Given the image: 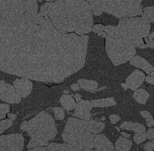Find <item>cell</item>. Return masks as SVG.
<instances>
[{
	"mask_svg": "<svg viewBox=\"0 0 154 151\" xmlns=\"http://www.w3.org/2000/svg\"><path fill=\"white\" fill-rule=\"evenodd\" d=\"M37 25L25 18L17 26L0 23V71L29 80L61 83L77 71L79 37L62 34L48 16Z\"/></svg>",
	"mask_w": 154,
	"mask_h": 151,
	"instance_id": "cell-1",
	"label": "cell"
},
{
	"mask_svg": "<svg viewBox=\"0 0 154 151\" xmlns=\"http://www.w3.org/2000/svg\"><path fill=\"white\" fill-rule=\"evenodd\" d=\"M48 16L62 34L84 35L92 31L91 7L85 0H57L50 2Z\"/></svg>",
	"mask_w": 154,
	"mask_h": 151,
	"instance_id": "cell-2",
	"label": "cell"
},
{
	"mask_svg": "<svg viewBox=\"0 0 154 151\" xmlns=\"http://www.w3.org/2000/svg\"><path fill=\"white\" fill-rule=\"evenodd\" d=\"M96 8L118 19L142 15L143 0H85Z\"/></svg>",
	"mask_w": 154,
	"mask_h": 151,
	"instance_id": "cell-3",
	"label": "cell"
},
{
	"mask_svg": "<svg viewBox=\"0 0 154 151\" xmlns=\"http://www.w3.org/2000/svg\"><path fill=\"white\" fill-rule=\"evenodd\" d=\"M26 131L31 138L47 141L54 138L57 133L53 117L44 111L38 113L29 121Z\"/></svg>",
	"mask_w": 154,
	"mask_h": 151,
	"instance_id": "cell-4",
	"label": "cell"
},
{
	"mask_svg": "<svg viewBox=\"0 0 154 151\" xmlns=\"http://www.w3.org/2000/svg\"><path fill=\"white\" fill-rule=\"evenodd\" d=\"M105 38L106 53L115 66L129 62L136 55V48L123 40L108 37Z\"/></svg>",
	"mask_w": 154,
	"mask_h": 151,
	"instance_id": "cell-5",
	"label": "cell"
},
{
	"mask_svg": "<svg viewBox=\"0 0 154 151\" xmlns=\"http://www.w3.org/2000/svg\"><path fill=\"white\" fill-rule=\"evenodd\" d=\"M130 34L141 38H146L150 32V23L140 17L120 19L117 26Z\"/></svg>",
	"mask_w": 154,
	"mask_h": 151,
	"instance_id": "cell-6",
	"label": "cell"
},
{
	"mask_svg": "<svg viewBox=\"0 0 154 151\" xmlns=\"http://www.w3.org/2000/svg\"><path fill=\"white\" fill-rule=\"evenodd\" d=\"M95 134H85L64 129L62 137L65 143L73 146L77 151L85 148H94V138Z\"/></svg>",
	"mask_w": 154,
	"mask_h": 151,
	"instance_id": "cell-7",
	"label": "cell"
},
{
	"mask_svg": "<svg viewBox=\"0 0 154 151\" xmlns=\"http://www.w3.org/2000/svg\"><path fill=\"white\" fill-rule=\"evenodd\" d=\"M104 127V123L93 119L86 120L70 117L64 128L79 133L98 134L103 131Z\"/></svg>",
	"mask_w": 154,
	"mask_h": 151,
	"instance_id": "cell-8",
	"label": "cell"
},
{
	"mask_svg": "<svg viewBox=\"0 0 154 151\" xmlns=\"http://www.w3.org/2000/svg\"><path fill=\"white\" fill-rule=\"evenodd\" d=\"M103 31L106 33V37L119 38L135 48L144 44L143 38L133 35L115 26H104Z\"/></svg>",
	"mask_w": 154,
	"mask_h": 151,
	"instance_id": "cell-9",
	"label": "cell"
},
{
	"mask_svg": "<svg viewBox=\"0 0 154 151\" xmlns=\"http://www.w3.org/2000/svg\"><path fill=\"white\" fill-rule=\"evenodd\" d=\"M24 137L20 134L0 136V151H23Z\"/></svg>",
	"mask_w": 154,
	"mask_h": 151,
	"instance_id": "cell-10",
	"label": "cell"
},
{
	"mask_svg": "<svg viewBox=\"0 0 154 151\" xmlns=\"http://www.w3.org/2000/svg\"><path fill=\"white\" fill-rule=\"evenodd\" d=\"M0 99L4 102L11 104L19 103L21 98L14 87L4 80L0 81Z\"/></svg>",
	"mask_w": 154,
	"mask_h": 151,
	"instance_id": "cell-11",
	"label": "cell"
},
{
	"mask_svg": "<svg viewBox=\"0 0 154 151\" xmlns=\"http://www.w3.org/2000/svg\"><path fill=\"white\" fill-rule=\"evenodd\" d=\"M14 86L17 93L21 98H26L33 89V83L26 78L17 79L14 81Z\"/></svg>",
	"mask_w": 154,
	"mask_h": 151,
	"instance_id": "cell-12",
	"label": "cell"
},
{
	"mask_svg": "<svg viewBox=\"0 0 154 151\" xmlns=\"http://www.w3.org/2000/svg\"><path fill=\"white\" fill-rule=\"evenodd\" d=\"M92 108L90 101L81 100L76 104L74 115L80 119L90 120L91 119V111Z\"/></svg>",
	"mask_w": 154,
	"mask_h": 151,
	"instance_id": "cell-13",
	"label": "cell"
},
{
	"mask_svg": "<svg viewBox=\"0 0 154 151\" xmlns=\"http://www.w3.org/2000/svg\"><path fill=\"white\" fill-rule=\"evenodd\" d=\"M146 78L144 73L138 70L133 71L126 80V83L128 89L133 91L137 89L143 83Z\"/></svg>",
	"mask_w": 154,
	"mask_h": 151,
	"instance_id": "cell-14",
	"label": "cell"
},
{
	"mask_svg": "<svg viewBox=\"0 0 154 151\" xmlns=\"http://www.w3.org/2000/svg\"><path fill=\"white\" fill-rule=\"evenodd\" d=\"M94 148L96 151H109L114 150L112 142L103 134H96L94 138Z\"/></svg>",
	"mask_w": 154,
	"mask_h": 151,
	"instance_id": "cell-15",
	"label": "cell"
},
{
	"mask_svg": "<svg viewBox=\"0 0 154 151\" xmlns=\"http://www.w3.org/2000/svg\"><path fill=\"white\" fill-rule=\"evenodd\" d=\"M130 64L133 66L143 70L147 74H149L154 70L153 65L144 58L139 56H135L130 61Z\"/></svg>",
	"mask_w": 154,
	"mask_h": 151,
	"instance_id": "cell-16",
	"label": "cell"
},
{
	"mask_svg": "<svg viewBox=\"0 0 154 151\" xmlns=\"http://www.w3.org/2000/svg\"><path fill=\"white\" fill-rule=\"evenodd\" d=\"M131 130L135 133L133 139L137 144L142 143L146 139V128L142 124L139 123H133Z\"/></svg>",
	"mask_w": 154,
	"mask_h": 151,
	"instance_id": "cell-17",
	"label": "cell"
},
{
	"mask_svg": "<svg viewBox=\"0 0 154 151\" xmlns=\"http://www.w3.org/2000/svg\"><path fill=\"white\" fill-rule=\"evenodd\" d=\"M60 103L64 109L71 110L75 109L76 103L74 98L70 94H65L61 97Z\"/></svg>",
	"mask_w": 154,
	"mask_h": 151,
	"instance_id": "cell-18",
	"label": "cell"
},
{
	"mask_svg": "<svg viewBox=\"0 0 154 151\" xmlns=\"http://www.w3.org/2000/svg\"><path fill=\"white\" fill-rule=\"evenodd\" d=\"M132 145V143L131 140L125 137H120L115 143V151H130Z\"/></svg>",
	"mask_w": 154,
	"mask_h": 151,
	"instance_id": "cell-19",
	"label": "cell"
},
{
	"mask_svg": "<svg viewBox=\"0 0 154 151\" xmlns=\"http://www.w3.org/2000/svg\"><path fill=\"white\" fill-rule=\"evenodd\" d=\"M91 103L92 107H112L116 105V103L115 99L113 98L93 100L91 101Z\"/></svg>",
	"mask_w": 154,
	"mask_h": 151,
	"instance_id": "cell-20",
	"label": "cell"
},
{
	"mask_svg": "<svg viewBox=\"0 0 154 151\" xmlns=\"http://www.w3.org/2000/svg\"><path fill=\"white\" fill-rule=\"evenodd\" d=\"M77 83L80 88L91 92H93L98 87V83L93 80L80 79L77 81Z\"/></svg>",
	"mask_w": 154,
	"mask_h": 151,
	"instance_id": "cell-21",
	"label": "cell"
},
{
	"mask_svg": "<svg viewBox=\"0 0 154 151\" xmlns=\"http://www.w3.org/2000/svg\"><path fill=\"white\" fill-rule=\"evenodd\" d=\"M48 147L49 151H77L73 146L66 143L63 144L51 143Z\"/></svg>",
	"mask_w": 154,
	"mask_h": 151,
	"instance_id": "cell-22",
	"label": "cell"
},
{
	"mask_svg": "<svg viewBox=\"0 0 154 151\" xmlns=\"http://www.w3.org/2000/svg\"><path fill=\"white\" fill-rule=\"evenodd\" d=\"M149 96V94L146 91L140 89L135 91L133 94V98L138 103L145 104Z\"/></svg>",
	"mask_w": 154,
	"mask_h": 151,
	"instance_id": "cell-23",
	"label": "cell"
},
{
	"mask_svg": "<svg viewBox=\"0 0 154 151\" xmlns=\"http://www.w3.org/2000/svg\"><path fill=\"white\" fill-rule=\"evenodd\" d=\"M49 144L48 141L38 139V138H31L27 145V148L28 149L35 148L39 146H47Z\"/></svg>",
	"mask_w": 154,
	"mask_h": 151,
	"instance_id": "cell-24",
	"label": "cell"
},
{
	"mask_svg": "<svg viewBox=\"0 0 154 151\" xmlns=\"http://www.w3.org/2000/svg\"><path fill=\"white\" fill-rule=\"evenodd\" d=\"M143 14L142 19L148 21L149 23L154 22V7H148L142 9Z\"/></svg>",
	"mask_w": 154,
	"mask_h": 151,
	"instance_id": "cell-25",
	"label": "cell"
},
{
	"mask_svg": "<svg viewBox=\"0 0 154 151\" xmlns=\"http://www.w3.org/2000/svg\"><path fill=\"white\" fill-rule=\"evenodd\" d=\"M11 111V106L8 104H0V119L6 117V114Z\"/></svg>",
	"mask_w": 154,
	"mask_h": 151,
	"instance_id": "cell-26",
	"label": "cell"
},
{
	"mask_svg": "<svg viewBox=\"0 0 154 151\" xmlns=\"http://www.w3.org/2000/svg\"><path fill=\"white\" fill-rule=\"evenodd\" d=\"M55 118L57 120H62L65 117L64 110L62 108L56 107L54 108Z\"/></svg>",
	"mask_w": 154,
	"mask_h": 151,
	"instance_id": "cell-27",
	"label": "cell"
},
{
	"mask_svg": "<svg viewBox=\"0 0 154 151\" xmlns=\"http://www.w3.org/2000/svg\"><path fill=\"white\" fill-rule=\"evenodd\" d=\"M13 123L12 120L10 119H3L0 121V128L4 131L11 127Z\"/></svg>",
	"mask_w": 154,
	"mask_h": 151,
	"instance_id": "cell-28",
	"label": "cell"
},
{
	"mask_svg": "<svg viewBox=\"0 0 154 151\" xmlns=\"http://www.w3.org/2000/svg\"><path fill=\"white\" fill-rule=\"evenodd\" d=\"M50 5V2L45 3L41 7L38 14L43 17H45L48 16V8Z\"/></svg>",
	"mask_w": 154,
	"mask_h": 151,
	"instance_id": "cell-29",
	"label": "cell"
},
{
	"mask_svg": "<svg viewBox=\"0 0 154 151\" xmlns=\"http://www.w3.org/2000/svg\"><path fill=\"white\" fill-rule=\"evenodd\" d=\"M133 126V123L130 121H125L121 125V129L126 130H131Z\"/></svg>",
	"mask_w": 154,
	"mask_h": 151,
	"instance_id": "cell-30",
	"label": "cell"
},
{
	"mask_svg": "<svg viewBox=\"0 0 154 151\" xmlns=\"http://www.w3.org/2000/svg\"><path fill=\"white\" fill-rule=\"evenodd\" d=\"M103 28L104 26L101 24H97V25H94L92 27V31L94 33H100V32L103 31Z\"/></svg>",
	"mask_w": 154,
	"mask_h": 151,
	"instance_id": "cell-31",
	"label": "cell"
},
{
	"mask_svg": "<svg viewBox=\"0 0 154 151\" xmlns=\"http://www.w3.org/2000/svg\"><path fill=\"white\" fill-rule=\"evenodd\" d=\"M154 147V143L153 141L148 142L144 146V149L146 151H153Z\"/></svg>",
	"mask_w": 154,
	"mask_h": 151,
	"instance_id": "cell-32",
	"label": "cell"
},
{
	"mask_svg": "<svg viewBox=\"0 0 154 151\" xmlns=\"http://www.w3.org/2000/svg\"><path fill=\"white\" fill-rule=\"evenodd\" d=\"M111 123L112 124H116L117 122L120 120L121 118L119 116L117 115H111L109 116Z\"/></svg>",
	"mask_w": 154,
	"mask_h": 151,
	"instance_id": "cell-33",
	"label": "cell"
},
{
	"mask_svg": "<svg viewBox=\"0 0 154 151\" xmlns=\"http://www.w3.org/2000/svg\"><path fill=\"white\" fill-rule=\"evenodd\" d=\"M146 138L149 140H153L154 138V130L153 128H149L146 133Z\"/></svg>",
	"mask_w": 154,
	"mask_h": 151,
	"instance_id": "cell-34",
	"label": "cell"
},
{
	"mask_svg": "<svg viewBox=\"0 0 154 151\" xmlns=\"http://www.w3.org/2000/svg\"><path fill=\"white\" fill-rule=\"evenodd\" d=\"M28 126V122L27 121H24L21 123L20 126V128L22 131H26Z\"/></svg>",
	"mask_w": 154,
	"mask_h": 151,
	"instance_id": "cell-35",
	"label": "cell"
},
{
	"mask_svg": "<svg viewBox=\"0 0 154 151\" xmlns=\"http://www.w3.org/2000/svg\"><path fill=\"white\" fill-rule=\"evenodd\" d=\"M71 88L74 91H77L80 90L81 88L78 83H74L71 85Z\"/></svg>",
	"mask_w": 154,
	"mask_h": 151,
	"instance_id": "cell-36",
	"label": "cell"
},
{
	"mask_svg": "<svg viewBox=\"0 0 154 151\" xmlns=\"http://www.w3.org/2000/svg\"><path fill=\"white\" fill-rule=\"evenodd\" d=\"M145 81L148 83H150L152 85H154V77H152L150 76H147L145 78Z\"/></svg>",
	"mask_w": 154,
	"mask_h": 151,
	"instance_id": "cell-37",
	"label": "cell"
},
{
	"mask_svg": "<svg viewBox=\"0 0 154 151\" xmlns=\"http://www.w3.org/2000/svg\"><path fill=\"white\" fill-rule=\"evenodd\" d=\"M140 114L141 116L144 118H146L150 115V113L148 111H140Z\"/></svg>",
	"mask_w": 154,
	"mask_h": 151,
	"instance_id": "cell-38",
	"label": "cell"
},
{
	"mask_svg": "<svg viewBox=\"0 0 154 151\" xmlns=\"http://www.w3.org/2000/svg\"><path fill=\"white\" fill-rule=\"evenodd\" d=\"M8 116L9 118L11 120H12V121L15 120L17 118V115H16V114H8Z\"/></svg>",
	"mask_w": 154,
	"mask_h": 151,
	"instance_id": "cell-39",
	"label": "cell"
},
{
	"mask_svg": "<svg viewBox=\"0 0 154 151\" xmlns=\"http://www.w3.org/2000/svg\"><path fill=\"white\" fill-rule=\"evenodd\" d=\"M154 40H152V41H150V42H148V43H147L146 44V47H149V48H152V49H153L154 47Z\"/></svg>",
	"mask_w": 154,
	"mask_h": 151,
	"instance_id": "cell-40",
	"label": "cell"
},
{
	"mask_svg": "<svg viewBox=\"0 0 154 151\" xmlns=\"http://www.w3.org/2000/svg\"><path fill=\"white\" fill-rule=\"evenodd\" d=\"M81 97H82V96L78 93H76L74 95V98H75V100H76L77 103L81 100Z\"/></svg>",
	"mask_w": 154,
	"mask_h": 151,
	"instance_id": "cell-41",
	"label": "cell"
},
{
	"mask_svg": "<svg viewBox=\"0 0 154 151\" xmlns=\"http://www.w3.org/2000/svg\"><path fill=\"white\" fill-rule=\"evenodd\" d=\"M97 35H98L99 36L102 37L103 38H106V36H107V35H106V33H105V32H103V31L98 33V34H97Z\"/></svg>",
	"mask_w": 154,
	"mask_h": 151,
	"instance_id": "cell-42",
	"label": "cell"
},
{
	"mask_svg": "<svg viewBox=\"0 0 154 151\" xmlns=\"http://www.w3.org/2000/svg\"><path fill=\"white\" fill-rule=\"evenodd\" d=\"M121 134L122 136L124 137L125 138H128L130 137V134H128V133H126V132H121Z\"/></svg>",
	"mask_w": 154,
	"mask_h": 151,
	"instance_id": "cell-43",
	"label": "cell"
},
{
	"mask_svg": "<svg viewBox=\"0 0 154 151\" xmlns=\"http://www.w3.org/2000/svg\"><path fill=\"white\" fill-rule=\"evenodd\" d=\"M154 32H152L150 35H149L148 36V40H149V42H150V41L153 40V38H154Z\"/></svg>",
	"mask_w": 154,
	"mask_h": 151,
	"instance_id": "cell-44",
	"label": "cell"
},
{
	"mask_svg": "<svg viewBox=\"0 0 154 151\" xmlns=\"http://www.w3.org/2000/svg\"><path fill=\"white\" fill-rule=\"evenodd\" d=\"M154 124V120H151V121H149V122H146V125L147 126L149 127H152L153 126Z\"/></svg>",
	"mask_w": 154,
	"mask_h": 151,
	"instance_id": "cell-45",
	"label": "cell"
},
{
	"mask_svg": "<svg viewBox=\"0 0 154 151\" xmlns=\"http://www.w3.org/2000/svg\"><path fill=\"white\" fill-rule=\"evenodd\" d=\"M153 120V116H151V115H150L149 116H148L147 118H146V122L151 121V120Z\"/></svg>",
	"mask_w": 154,
	"mask_h": 151,
	"instance_id": "cell-46",
	"label": "cell"
},
{
	"mask_svg": "<svg viewBox=\"0 0 154 151\" xmlns=\"http://www.w3.org/2000/svg\"><path fill=\"white\" fill-rule=\"evenodd\" d=\"M81 151H96L95 149H91L90 148H85Z\"/></svg>",
	"mask_w": 154,
	"mask_h": 151,
	"instance_id": "cell-47",
	"label": "cell"
},
{
	"mask_svg": "<svg viewBox=\"0 0 154 151\" xmlns=\"http://www.w3.org/2000/svg\"><path fill=\"white\" fill-rule=\"evenodd\" d=\"M122 87L123 89L125 90H127L128 89V88L127 87V85H126V83H121Z\"/></svg>",
	"mask_w": 154,
	"mask_h": 151,
	"instance_id": "cell-48",
	"label": "cell"
},
{
	"mask_svg": "<svg viewBox=\"0 0 154 151\" xmlns=\"http://www.w3.org/2000/svg\"><path fill=\"white\" fill-rule=\"evenodd\" d=\"M146 45L144 44H142L140 45L137 48H140V49H144V48H146Z\"/></svg>",
	"mask_w": 154,
	"mask_h": 151,
	"instance_id": "cell-49",
	"label": "cell"
},
{
	"mask_svg": "<svg viewBox=\"0 0 154 151\" xmlns=\"http://www.w3.org/2000/svg\"><path fill=\"white\" fill-rule=\"evenodd\" d=\"M42 151H49L48 147L47 146H44L42 149Z\"/></svg>",
	"mask_w": 154,
	"mask_h": 151,
	"instance_id": "cell-50",
	"label": "cell"
},
{
	"mask_svg": "<svg viewBox=\"0 0 154 151\" xmlns=\"http://www.w3.org/2000/svg\"><path fill=\"white\" fill-rule=\"evenodd\" d=\"M105 87H102V88H99V89H96L94 90V91H99L102 90L104 89Z\"/></svg>",
	"mask_w": 154,
	"mask_h": 151,
	"instance_id": "cell-51",
	"label": "cell"
},
{
	"mask_svg": "<svg viewBox=\"0 0 154 151\" xmlns=\"http://www.w3.org/2000/svg\"><path fill=\"white\" fill-rule=\"evenodd\" d=\"M149 76H151L152 77H154V71H153L151 72V73L149 74Z\"/></svg>",
	"mask_w": 154,
	"mask_h": 151,
	"instance_id": "cell-52",
	"label": "cell"
},
{
	"mask_svg": "<svg viewBox=\"0 0 154 151\" xmlns=\"http://www.w3.org/2000/svg\"><path fill=\"white\" fill-rule=\"evenodd\" d=\"M46 1L48 2H54L56 1L57 0H46Z\"/></svg>",
	"mask_w": 154,
	"mask_h": 151,
	"instance_id": "cell-53",
	"label": "cell"
},
{
	"mask_svg": "<svg viewBox=\"0 0 154 151\" xmlns=\"http://www.w3.org/2000/svg\"><path fill=\"white\" fill-rule=\"evenodd\" d=\"M63 93H64V94H68V93H69V92L67 91V90H64V91L63 92Z\"/></svg>",
	"mask_w": 154,
	"mask_h": 151,
	"instance_id": "cell-54",
	"label": "cell"
},
{
	"mask_svg": "<svg viewBox=\"0 0 154 151\" xmlns=\"http://www.w3.org/2000/svg\"><path fill=\"white\" fill-rule=\"evenodd\" d=\"M4 130L0 128V134L4 132Z\"/></svg>",
	"mask_w": 154,
	"mask_h": 151,
	"instance_id": "cell-55",
	"label": "cell"
},
{
	"mask_svg": "<svg viewBox=\"0 0 154 151\" xmlns=\"http://www.w3.org/2000/svg\"><path fill=\"white\" fill-rule=\"evenodd\" d=\"M37 1H38L39 2H42V0H37Z\"/></svg>",
	"mask_w": 154,
	"mask_h": 151,
	"instance_id": "cell-56",
	"label": "cell"
},
{
	"mask_svg": "<svg viewBox=\"0 0 154 151\" xmlns=\"http://www.w3.org/2000/svg\"><path fill=\"white\" fill-rule=\"evenodd\" d=\"M1 9H0V16H1Z\"/></svg>",
	"mask_w": 154,
	"mask_h": 151,
	"instance_id": "cell-57",
	"label": "cell"
},
{
	"mask_svg": "<svg viewBox=\"0 0 154 151\" xmlns=\"http://www.w3.org/2000/svg\"><path fill=\"white\" fill-rule=\"evenodd\" d=\"M116 128H117V130H119V128H118L117 127H116Z\"/></svg>",
	"mask_w": 154,
	"mask_h": 151,
	"instance_id": "cell-58",
	"label": "cell"
}]
</instances>
